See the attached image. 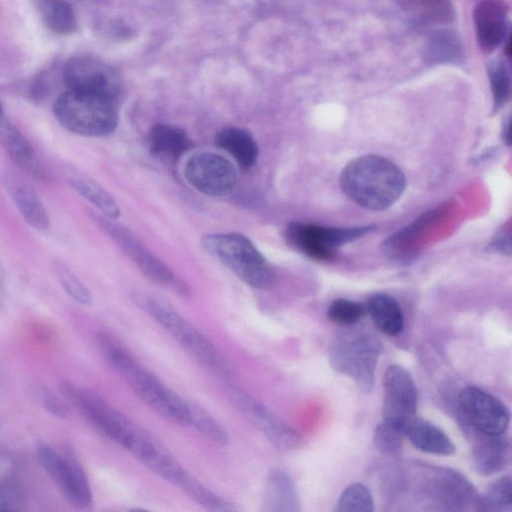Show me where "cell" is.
<instances>
[{"label": "cell", "mask_w": 512, "mask_h": 512, "mask_svg": "<svg viewBox=\"0 0 512 512\" xmlns=\"http://www.w3.org/2000/svg\"><path fill=\"white\" fill-rule=\"evenodd\" d=\"M191 411V426L195 427L208 440L227 445L229 436L225 429L205 410L196 404L189 403Z\"/></svg>", "instance_id": "f546056e"}, {"label": "cell", "mask_w": 512, "mask_h": 512, "mask_svg": "<svg viewBox=\"0 0 512 512\" xmlns=\"http://www.w3.org/2000/svg\"><path fill=\"white\" fill-rule=\"evenodd\" d=\"M37 10L45 26L53 33L69 35L76 31V15L67 1L37 0Z\"/></svg>", "instance_id": "d4e9b609"}, {"label": "cell", "mask_w": 512, "mask_h": 512, "mask_svg": "<svg viewBox=\"0 0 512 512\" xmlns=\"http://www.w3.org/2000/svg\"><path fill=\"white\" fill-rule=\"evenodd\" d=\"M98 343L102 353L127 381L134 393L160 416L177 425L191 426L189 402L169 389L143 367L119 342L108 334H100Z\"/></svg>", "instance_id": "6da1fadb"}, {"label": "cell", "mask_w": 512, "mask_h": 512, "mask_svg": "<svg viewBox=\"0 0 512 512\" xmlns=\"http://www.w3.org/2000/svg\"><path fill=\"white\" fill-rule=\"evenodd\" d=\"M135 301L200 364L218 376L233 373L231 363L220 350L169 305L146 294H137Z\"/></svg>", "instance_id": "3957f363"}, {"label": "cell", "mask_w": 512, "mask_h": 512, "mask_svg": "<svg viewBox=\"0 0 512 512\" xmlns=\"http://www.w3.org/2000/svg\"><path fill=\"white\" fill-rule=\"evenodd\" d=\"M0 143L11 160L23 172L36 179L45 177L34 148L23 133L4 115L0 117Z\"/></svg>", "instance_id": "d6986e66"}, {"label": "cell", "mask_w": 512, "mask_h": 512, "mask_svg": "<svg viewBox=\"0 0 512 512\" xmlns=\"http://www.w3.org/2000/svg\"><path fill=\"white\" fill-rule=\"evenodd\" d=\"M63 79L68 90L117 103L122 93V80L118 71L92 56L70 58L64 67Z\"/></svg>", "instance_id": "30bf717a"}, {"label": "cell", "mask_w": 512, "mask_h": 512, "mask_svg": "<svg viewBox=\"0 0 512 512\" xmlns=\"http://www.w3.org/2000/svg\"><path fill=\"white\" fill-rule=\"evenodd\" d=\"M501 137L503 141L510 146L511 144V120L510 116L504 119L501 130Z\"/></svg>", "instance_id": "d590c367"}, {"label": "cell", "mask_w": 512, "mask_h": 512, "mask_svg": "<svg viewBox=\"0 0 512 512\" xmlns=\"http://www.w3.org/2000/svg\"><path fill=\"white\" fill-rule=\"evenodd\" d=\"M192 145L187 132L171 124L155 125L148 136L150 151L164 161L176 162Z\"/></svg>", "instance_id": "44dd1931"}, {"label": "cell", "mask_w": 512, "mask_h": 512, "mask_svg": "<svg viewBox=\"0 0 512 512\" xmlns=\"http://www.w3.org/2000/svg\"><path fill=\"white\" fill-rule=\"evenodd\" d=\"M508 6L503 0H482L474 10L477 42L485 53L493 52L506 38Z\"/></svg>", "instance_id": "2e32d148"}, {"label": "cell", "mask_w": 512, "mask_h": 512, "mask_svg": "<svg viewBox=\"0 0 512 512\" xmlns=\"http://www.w3.org/2000/svg\"><path fill=\"white\" fill-rule=\"evenodd\" d=\"M4 115L3 113V110H2V107H1V104H0V117H2Z\"/></svg>", "instance_id": "74e56055"}, {"label": "cell", "mask_w": 512, "mask_h": 512, "mask_svg": "<svg viewBox=\"0 0 512 512\" xmlns=\"http://www.w3.org/2000/svg\"><path fill=\"white\" fill-rule=\"evenodd\" d=\"M263 510L269 512H297L300 499L293 479L281 469L271 470L263 493Z\"/></svg>", "instance_id": "ffe728a7"}, {"label": "cell", "mask_w": 512, "mask_h": 512, "mask_svg": "<svg viewBox=\"0 0 512 512\" xmlns=\"http://www.w3.org/2000/svg\"><path fill=\"white\" fill-rule=\"evenodd\" d=\"M206 250L248 285L264 289L275 278L265 257L246 236L239 233H219L203 238Z\"/></svg>", "instance_id": "8992f818"}, {"label": "cell", "mask_w": 512, "mask_h": 512, "mask_svg": "<svg viewBox=\"0 0 512 512\" xmlns=\"http://www.w3.org/2000/svg\"><path fill=\"white\" fill-rule=\"evenodd\" d=\"M489 247L493 252L509 255L511 253L510 233L506 230L499 231Z\"/></svg>", "instance_id": "e575fe53"}, {"label": "cell", "mask_w": 512, "mask_h": 512, "mask_svg": "<svg viewBox=\"0 0 512 512\" xmlns=\"http://www.w3.org/2000/svg\"><path fill=\"white\" fill-rule=\"evenodd\" d=\"M478 511L511 512L512 511V478L503 476L492 482L485 493L475 500Z\"/></svg>", "instance_id": "4316f807"}, {"label": "cell", "mask_w": 512, "mask_h": 512, "mask_svg": "<svg viewBox=\"0 0 512 512\" xmlns=\"http://www.w3.org/2000/svg\"><path fill=\"white\" fill-rule=\"evenodd\" d=\"M117 102L68 90L60 94L53 112L71 133L97 137L114 131L118 124Z\"/></svg>", "instance_id": "5b68a950"}, {"label": "cell", "mask_w": 512, "mask_h": 512, "mask_svg": "<svg viewBox=\"0 0 512 512\" xmlns=\"http://www.w3.org/2000/svg\"><path fill=\"white\" fill-rule=\"evenodd\" d=\"M404 432L401 428L382 421L374 432V445L383 454L393 455L399 452L402 446Z\"/></svg>", "instance_id": "d6a6232c"}, {"label": "cell", "mask_w": 512, "mask_h": 512, "mask_svg": "<svg viewBox=\"0 0 512 512\" xmlns=\"http://www.w3.org/2000/svg\"><path fill=\"white\" fill-rule=\"evenodd\" d=\"M179 488L207 510L216 512H233L237 510L233 503L206 487L190 474L187 475Z\"/></svg>", "instance_id": "83f0119b"}, {"label": "cell", "mask_w": 512, "mask_h": 512, "mask_svg": "<svg viewBox=\"0 0 512 512\" xmlns=\"http://www.w3.org/2000/svg\"><path fill=\"white\" fill-rule=\"evenodd\" d=\"M224 391L236 409L279 449L292 450L300 445L299 434L258 399L229 383Z\"/></svg>", "instance_id": "8fae6325"}, {"label": "cell", "mask_w": 512, "mask_h": 512, "mask_svg": "<svg viewBox=\"0 0 512 512\" xmlns=\"http://www.w3.org/2000/svg\"><path fill=\"white\" fill-rule=\"evenodd\" d=\"M505 53H506L507 57L510 58V55H511V37L510 36L508 37L507 42H506Z\"/></svg>", "instance_id": "8d00e7d4"}, {"label": "cell", "mask_w": 512, "mask_h": 512, "mask_svg": "<svg viewBox=\"0 0 512 512\" xmlns=\"http://www.w3.org/2000/svg\"><path fill=\"white\" fill-rule=\"evenodd\" d=\"M473 438L472 456L477 473L489 476L509 465L511 443L504 434L487 435L474 431Z\"/></svg>", "instance_id": "ac0fdd59"}, {"label": "cell", "mask_w": 512, "mask_h": 512, "mask_svg": "<svg viewBox=\"0 0 512 512\" xmlns=\"http://www.w3.org/2000/svg\"><path fill=\"white\" fill-rule=\"evenodd\" d=\"M375 226L323 227L316 224L293 222L286 228L289 244L309 258L328 261L337 247L370 233Z\"/></svg>", "instance_id": "9c48e42d"}, {"label": "cell", "mask_w": 512, "mask_h": 512, "mask_svg": "<svg viewBox=\"0 0 512 512\" xmlns=\"http://www.w3.org/2000/svg\"><path fill=\"white\" fill-rule=\"evenodd\" d=\"M458 404L465 421L474 431L487 435L506 432L510 422L509 410L490 393L476 386H467L459 392Z\"/></svg>", "instance_id": "7c38bea8"}, {"label": "cell", "mask_w": 512, "mask_h": 512, "mask_svg": "<svg viewBox=\"0 0 512 512\" xmlns=\"http://www.w3.org/2000/svg\"><path fill=\"white\" fill-rule=\"evenodd\" d=\"M61 392L97 430L123 448L140 430L94 391L64 383Z\"/></svg>", "instance_id": "52a82bcc"}, {"label": "cell", "mask_w": 512, "mask_h": 512, "mask_svg": "<svg viewBox=\"0 0 512 512\" xmlns=\"http://www.w3.org/2000/svg\"><path fill=\"white\" fill-rule=\"evenodd\" d=\"M98 225L125 251L141 271L151 280L183 291L173 272L152 255L125 227L115 224L107 217L93 216Z\"/></svg>", "instance_id": "9a60e30c"}, {"label": "cell", "mask_w": 512, "mask_h": 512, "mask_svg": "<svg viewBox=\"0 0 512 512\" xmlns=\"http://www.w3.org/2000/svg\"><path fill=\"white\" fill-rule=\"evenodd\" d=\"M383 421L404 432L405 425L416 416L417 388L409 372L390 365L384 375Z\"/></svg>", "instance_id": "5bb4252c"}, {"label": "cell", "mask_w": 512, "mask_h": 512, "mask_svg": "<svg viewBox=\"0 0 512 512\" xmlns=\"http://www.w3.org/2000/svg\"><path fill=\"white\" fill-rule=\"evenodd\" d=\"M36 455L40 465L72 506L83 509L92 504L88 478L70 451L55 448L47 443H39L36 447Z\"/></svg>", "instance_id": "ba28073f"}, {"label": "cell", "mask_w": 512, "mask_h": 512, "mask_svg": "<svg viewBox=\"0 0 512 512\" xmlns=\"http://www.w3.org/2000/svg\"><path fill=\"white\" fill-rule=\"evenodd\" d=\"M366 314L365 304L344 298L334 300L328 310V318L338 325L350 326L358 323Z\"/></svg>", "instance_id": "1f68e13d"}, {"label": "cell", "mask_w": 512, "mask_h": 512, "mask_svg": "<svg viewBox=\"0 0 512 512\" xmlns=\"http://www.w3.org/2000/svg\"><path fill=\"white\" fill-rule=\"evenodd\" d=\"M381 353V341L372 332L352 328L335 336L328 356L334 370L349 376L359 390L369 393Z\"/></svg>", "instance_id": "277c9868"}, {"label": "cell", "mask_w": 512, "mask_h": 512, "mask_svg": "<svg viewBox=\"0 0 512 512\" xmlns=\"http://www.w3.org/2000/svg\"><path fill=\"white\" fill-rule=\"evenodd\" d=\"M216 145L230 154L243 170L254 166L258 158V146L252 135L241 128L227 127L215 138Z\"/></svg>", "instance_id": "603a6c76"}, {"label": "cell", "mask_w": 512, "mask_h": 512, "mask_svg": "<svg viewBox=\"0 0 512 512\" xmlns=\"http://www.w3.org/2000/svg\"><path fill=\"white\" fill-rule=\"evenodd\" d=\"M404 436L425 453L447 456L455 452L453 442L441 429L416 416L405 425Z\"/></svg>", "instance_id": "7402d4cb"}, {"label": "cell", "mask_w": 512, "mask_h": 512, "mask_svg": "<svg viewBox=\"0 0 512 512\" xmlns=\"http://www.w3.org/2000/svg\"><path fill=\"white\" fill-rule=\"evenodd\" d=\"M374 501L370 490L363 484L349 485L340 495L337 512H372Z\"/></svg>", "instance_id": "f1b7e54d"}, {"label": "cell", "mask_w": 512, "mask_h": 512, "mask_svg": "<svg viewBox=\"0 0 512 512\" xmlns=\"http://www.w3.org/2000/svg\"><path fill=\"white\" fill-rule=\"evenodd\" d=\"M366 313L385 334L396 336L403 330L404 316L398 302L383 293L375 294L365 304Z\"/></svg>", "instance_id": "cb8c5ba5"}, {"label": "cell", "mask_w": 512, "mask_h": 512, "mask_svg": "<svg viewBox=\"0 0 512 512\" xmlns=\"http://www.w3.org/2000/svg\"><path fill=\"white\" fill-rule=\"evenodd\" d=\"M3 183L23 219L38 231L47 230L49 214L31 185L11 171L4 173Z\"/></svg>", "instance_id": "e0dca14e"}, {"label": "cell", "mask_w": 512, "mask_h": 512, "mask_svg": "<svg viewBox=\"0 0 512 512\" xmlns=\"http://www.w3.org/2000/svg\"><path fill=\"white\" fill-rule=\"evenodd\" d=\"M184 175L196 190L213 197L229 195L237 182L233 164L225 157L211 152L193 155L185 164Z\"/></svg>", "instance_id": "4fadbf2b"}, {"label": "cell", "mask_w": 512, "mask_h": 512, "mask_svg": "<svg viewBox=\"0 0 512 512\" xmlns=\"http://www.w3.org/2000/svg\"><path fill=\"white\" fill-rule=\"evenodd\" d=\"M339 183L351 201L374 211L392 206L406 186L402 171L378 155H363L350 161L342 170Z\"/></svg>", "instance_id": "7a4b0ae2"}, {"label": "cell", "mask_w": 512, "mask_h": 512, "mask_svg": "<svg viewBox=\"0 0 512 512\" xmlns=\"http://www.w3.org/2000/svg\"><path fill=\"white\" fill-rule=\"evenodd\" d=\"M494 111L499 110L508 101L510 96V77L505 63L502 60H494L487 69Z\"/></svg>", "instance_id": "4dcf8cb0"}, {"label": "cell", "mask_w": 512, "mask_h": 512, "mask_svg": "<svg viewBox=\"0 0 512 512\" xmlns=\"http://www.w3.org/2000/svg\"><path fill=\"white\" fill-rule=\"evenodd\" d=\"M70 186L82 197L92 203L105 217L115 219L120 215L116 200L97 182L86 176H72Z\"/></svg>", "instance_id": "484cf974"}, {"label": "cell", "mask_w": 512, "mask_h": 512, "mask_svg": "<svg viewBox=\"0 0 512 512\" xmlns=\"http://www.w3.org/2000/svg\"><path fill=\"white\" fill-rule=\"evenodd\" d=\"M54 269L60 284L72 298L82 304L91 303L88 289L63 262L55 260Z\"/></svg>", "instance_id": "836d02e7"}]
</instances>
